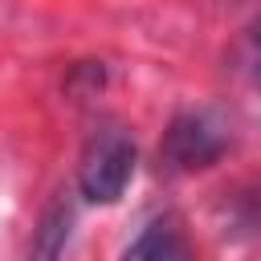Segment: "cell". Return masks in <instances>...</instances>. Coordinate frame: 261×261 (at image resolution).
I'll list each match as a JSON object with an SVG mask.
<instances>
[{"mask_svg":"<svg viewBox=\"0 0 261 261\" xmlns=\"http://www.w3.org/2000/svg\"><path fill=\"white\" fill-rule=\"evenodd\" d=\"M130 175H135V143L114 126L98 130L82 151V167H77L82 196L90 204H118Z\"/></svg>","mask_w":261,"mask_h":261,"instance_id":"cell-1","label":"cell"},{"mask_svg":"<svg viewBox=\"0 0 261 261\" xmlns=\"http://www.w3.org/2000/svg\"><path fill=\"white\" fill-rule=\"evenodd\" d=\"M224 155V135L204 114H179L163 135V159L175 171H200L212 167Z\"/></svg>","mask_w":261,"mask_h":261,"instance_id":"cell-2","label":"cell"},{"mask_svg":"<svg viewBox=\"0 0 261 261\" xmlns=\"http://www.w3.org/2000/svg\"><path fill=\"white\" fill-rule=\"evenodd\" d=\"M69 224H73V208L57 196L45 204L37 228H33V241H29V261H61L65 245H69Z\"/></svg>","mask_w":261,"mask_h":261,"instance_id":"cell-3","label":"cell"},{"mask_svg":"<svg viewBox=\"0 0 261 261\" xmlns=\"http://www.w3.org/2000/svg\"><path fill=\"white\" fill-rule=\"evenodd\" d=\"M122 261H196L188 241L171 228V224H147L122 253Z\"/></svg>","mask_w":261,"mask_h":261,"instance_id":"cell-4","label":"cell"}]
</instances>
